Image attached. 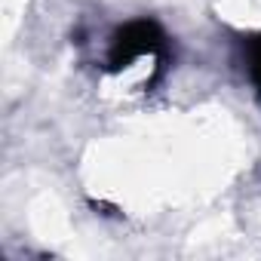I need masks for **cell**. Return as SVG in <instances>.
I'll return each instance as SVG.
<instances>
[{
  "label": "cell",
  "mask_w": 261,
  "mask_h": 261,
  "mask_svg": "<svg viewBox=\"0 0 261 261\" xmlns=\"http://www.w3.org/2000/svg\"><path fill=\"white\" fill-rule=\"evenodd\" d=\"M252 80H255V86L261 89V37H258L255 46H252Z\"/></svg>",
  "instance_id": "6da1fadb"
}]
</instances>
